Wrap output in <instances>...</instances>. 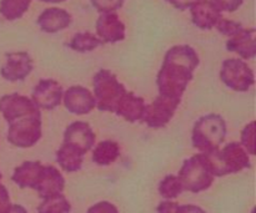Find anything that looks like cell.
<instances>
[{"mask_svg": "<svg viewBox=\"0 0 256 213\" xmlns=\"http://www.w3.org/2000/svg\"><path fill=\"white\" fill-rule=\"evenodd\" d=\"M95 30L102 44H114L125 39L126 27L118 16V14L105 12V14H100V16L98 17L95 22Z\"/></svg>", "mask_w": 256, "mask_h": 213, "instance_id": "13", "label": "cell"}, {"mask_svg": "<svg viewBox=\"0 0 256 213\" xmlns=\"http://www.w3.org/2000/svg\"><path fill=\"white\" fill-rule=\"evenodd\" d=\"M42 135V112H38L10 122L8 141L15 147L28 149L36 145Z\"/></svg>", "mask_w": 256, "mask_h": 213, "instance_id": "6", "label": "cell"}, {"mask_svg": "<svg viewBox=\"0 0 256 213\" xmlns=\"http://www.w3.org/2000/svg\"><path fill=\"white\" fill-rule=\"evenodd\" d=\"M195 1H199V0H195Z\"/></svg>", "mask_w": 256, "mask_h": 213, "instance_id": "37", "label": "cell"}, {"mask_svg": "<svg viewBox=\"0 0 256 213\" xmlns=\"http://www.w3.org/2000/svg\"><path fill=\"white\" fill-rule=\"evenodd\" d=\"M32 0H2L0 14L9 21L20 19L29 10Z\"/></svg>", "mask_w": 256, "mask_h": 213, "instance_id": "23", "label": "cell"}, {"mask_svg": "<svg viewBox=\"0 0 256 213\" xmlns=\"http://www.w3.org/2000/svg\"><path fill=\"white\" fill-rule=\"evenodd\" d=\"M8 213H28L26 210L22 206V205H12L9 212Z\"/></svg>", "mask_w": 256, "mask_h": 213, "instance_id": "35", "label": "cell"}, {"mask_svg": "<svg viewBox=\"0 0 256 213\" xmlns=\"http://www.w3.org/2000/svg\"><path fill=\"white\" fill-rule=\"evenodd\" d=\"M166 1L179 10L189 9L194 2H196L195 0H166Z\"/></svg>", "mask_w": 256, "mask_h": 213, "instance_id": "34", "label": "cell"}, {"mask_svg": "<svg viewBox=\"0 0 256 213\" xmlns=\"http://www.w3.org/2000/svg\"><path fill=\"white\" fill-rule=\"evenodd\" d=\"M62 85L54 79H42L32 91V100L39 109L54 110L62 101Z\"/></svg>", "mask_w": 256, "mask_h": 213, "instance_id": "11", "label": "cell"}, {"mask_svg": "<svg viewBox=\"0 0 256 213\" xmlns=\"http://www.w3.org/2000/svg\"><path fill=\"white\" fill-rule=\"evenodd\" d=\"M62 102L70 114L78 116L90 114L95 109V99L92 92L80 85L70 86L66 91H64Z\"/></svg>", "mask_w": 256, "mask_h": 213, "instance_id": "12", "label": "cell"}, {"mask_svg": "<svg viewBox=\"0 0 256 213\" xmlns=\"http://www.w3.org/2000/svg\"><path fill=\"white\" fill-rule=\"evenodd\" d=\"M228 134L226 122L219 114H208L200 117L192 127V146L200 152L220 149Z\"/></svg>", "mask_w": 256, "mask_h": 213, "instance_id": "3", "label": "cell"}, {"mask_svg": "<svg viewBox=\"0 0 256 213\" xmlns=\"http://www.w3.org/2000/svg\"><path fill=\"white\" fill-rule=\"evenodd\" d=\"M212 1L220 12H234L242 6L244 0H212Z\"/></svg>", "mask_w": 256, "mask_h": 213, "instance_id": "30", "label": "cell"}, {"mask_svg": "<svg viewBox=\"0 0 256 213\" xmlns=\"http://www.w3.org/2000/svg\"><path fill=\"white\" fill-rule=\"evenodd\" d=\"M92 5L100 14L115 12L124 5L125 0H90Z\"/></svg>", "mask_w": 256, "mask_h": 213, "instance_id": "29", "label": "cell"}, {"mask_svg": "<svg viewBox=\"0 0 256 213\" xmlns=\"http://www.w3.org/2000/svg\"><path fill=\"white\" fill-rule=\"evenodd\" d=\"M72 205L62 194L42 200L38 207V213H70Z\"/></svg>", "mask_w": 256, "mask_h": 213, "instance_id": "25", "label": "cell"}, {"mask_svg": "<svg viewBox=\"0 0 256 213\" xmlns=\"http://www.w3.org/2000/svg\"><path fill=\"white\" fill-rule=\"evenodd\" d=\"M120 156V146L112 140L99 142L92 150V161L99 166H109L114 164Z\"/></svg>", "mask_w": 256, "mask_h": 213, "instance_id": "22", "label": "cell"}, {"mask_svg": "<svg viewBox=\"0 0 256 213\" xmlns=\"http://www.w3.org/2000/svg\"><path fill=\"white\" fill-rule=\"evenodd\" d=\"M174 213H206V211L195 205H178Z\"/></svg>", "mask_w": 256, "mask_h": 213, "instance_id": "33", "label": "cell"}, {"mask_svg": "<svg viewBox=\"0 0 256 213\" xmlns=\"http://www.w3.org/2000/svg\"><path fill=\"white\" fill-rule=\"evenodd\" d=\"M38 112L42 111L29 97L15 92L0 97V114L8 124Z\"/></svg>", "mask_w": 256, "mask_h": 213, "instance_id": "9", "label": "cell"}, {"mask_svg": "<svg viewBox=\"0 0 256 213\" xmlns=\"http://www.w3.org/2000/svg\"><path fill=\"white\" fill-rule=\"evenodd\" d=\"M180 102L182 100L158 95L152 104L145 106L142 120L152 129H162L172 121Z\"/></svg>", "mask_w": 256, "mask_h": 213, "instance_id": "8", "label": "cell"}, {"mask_svg": "<svg viewBox=\"0 0 256 213\" xmlns=\"http://www.w3.org/2000/svg\"><path fill=\"white\" fill-rule=\"evenodd\" d=\"M36 24L42 31L55 34L72 24V15L62 7H46L36 19Z\"/></svg>", "mask_w": 256, "mask_h": 213, "instance_id": "17", "label": "cell"}, {"mask_svg": "<svg viewBox=\"0 0 256 213\" xmlns=\"http://www.w3.org/2000/svg\"><path fill=\"white\" fill-rule=\"evenodd\" d=\"M226 50L236 52L242 60L254 59L256 56V30L254 27H244L239 34L228 40Z\"/></svg>", "mask_w": 256, "mask_h": 213, "instance_id": "18", "label": "cell"}, {"mask_svg": "<svg viewBox=\"0 0 256 213\" xmlns=\"http://www.w3.org/2000/svg\"><path fill=\"white\" fill-rule=\"evenodd\" d=\"M145 106H146V104H145V100L142 97L136 96L134 92L128 91L118 105L115 114L122 117L125 121L134 124V122L140 121L142 119Z\"/></svg>", "mask_w": 256, "mask_h": 213, "instance_id": "20", "label": "cell"}, {"mask_svg": "<svg viewBox=\"0 0 256 213\" xmlns=\"http://www.w3.org/2000/svg\"><path fill=\"white\" fill-rule=\"evenodd\" d=\"M86 213H119V211H118L116 206L112 205V202L102 201L90 207Z\"/></svg>", "mask_w": 256, "mask_h": 213, "instance_id": "31", "label": "cell"}, {"mask_svg": "<svg viewBox=\"0 0 256 213\" xmlns=\"http://www.w3.org/2000/svg\"><path fill=\"white\" fill-rule=\"evenodd\" d=\"M95 141L96 135L85 121L72 122L64 131V142L76 146L85 154L95 146Z\"/></svg>", "mask_w": 256, "mask_h": 213, "instance_id": "14", "label": "cell"}, {"mask_svg": "<svg viewBox=\"0 0 256 213\" xmlns=\"http://www.w3.org/2000/svg\"><path fill=\"white\" fill-rule=\"evenodd\" d=\"M202 154L205 155V159L215 177L238 174L252 167L249 154L239 142H229L222 149Z\"/></svg>", "mask_w": 256, "mask_h": 213, "instance_id": "2", "label": "cell"}, {"mask_svg": "<svg viewBox=\"0 0 256 213\" xmlns=\"http://www.w3.org/2000/svg\"><path fill=\"white\" fill-rule=\"evenodd\" d=\"M199 64V55L190 45L182 44L170 47L156 76L159 95L182 100L188 85L194 79V71Z\"/></svg>", "mask_w": 256, "mask_h": 213, "instance_id": "1", "label": "cell"}, {"mask_svg": "<svg viewBox=\"0 0 256 213\" xmlns=\"http://www.w3.org/2000/svg\"><path fill=\"white\" fill-rule=\"evenodd\" d=\"M65 189V179L62 175V172L56 169V167L48 165L44 166L40 176L39 181H38L36 186H35V191L38 192L40 199H48V197L55 196V195H60L64 192Z\"/></svg>", "mask_w": 256, "mask_h": 213, "instance_id": "16", "label": "cell"}, {"mask_svg": "<svg viewBox=\"0 0 256 213\" xmlns=\"http://www.w3.org/2000/svg\"><path fill=\"white\" fill-rule=\"evenodd\" d=\"M215 27H216V30L220 34L229 37L235 36V35L239 34V32L244 29L242 22L235 21V20L232 19H225V17H222V19L218 21L216 26Z\"/></svg>", "mask_w": 256, "mask_h": 213, "instance_id": "27", "label": "cell"}, {"mask_svg": "<svg viewBox=\"0 0 256 213\" xmlns=\"http://www.w3.org/2000/svg\"><path fill=\"white\" fill-rule=\"evenodd\" d=\"M34 69L32 56L26 51L8 52L5 62L0 69V74L6 81L16 82L26 79Z\"/></svg>", "mask_w": 256, "mask_h": 213, "instance_id": "10", "label": "cell"}, {"mask_svg": "<svg viewBox=\"0 0 256 213\" xmlns=\"http://www.w3.org/2000/svg\"><path fill=\"white\" fill-rule=\"evenodd\" d=\"M182 192H184V187H182L179 177L175 176V175H168L159 184L160 196L165 200H169V201L178 199Z\"/></svg>", "mask_w": 256, "mask_h": 213, "instance_id": "26", "label": "cell"}, {"mask_svg": "<svg viewBox=\"0 0 256 213\" xmlns=\"http://www.w3.org/2000/svg\"><path fill=\"white\" fill-rule=\"evenodd\" d=\"M102 41L92 32H76L69 42V47L78 52H89L102 46Z\"/></svg>", "mask_w": 256, "mask_h": 213, "instance_id": "24", "label": "cell"}, {"mask_svg": "<svg viewBox=\"0 0 256 213\" xmlns=\"http://www.w3.org/2000/svg\"><path fill=\"white\" fill-rule=\"evenodd\" d=\"M95 107L102 112L115 114L116 107L128 90L110 70L100 69L92 77Z\"/></svg>", "mask_w": 256, "mask_h": 213, "instance_id": "4", "label": "cell"}, {"mask_svg": "<svg viewBox=\"0 0 256 213\" xmlns=\"http://www.w3.org/2000/svg\"><path fill=\"white\" fill-rule=\"evenodd\" d=\"M42 2H49V4H60V2L65 1V0H39Z\"/></svg>", "mask_w": 256, "mask_h": 213, "instance_id": "36", "label": "cell"}, {"mask_svg": "<svg viewBox=\"0 0 256 213\" xmlns=\"http://www.w3.org/2000/svg\"><path fill=\"white\" fill-rule=\"evenodd\" d=\"M178 177L184 187V191L192 194L206 191L215 179L205 155L202 152L185 160Z\"/></svg>", "mask_w": 256, "mask_h": 213, "instance_id": "5", "label": "cell"}, {"mask_svg": "<svg viewBox=\"0 0 256 213\" xmlns=\"http://www.w3.org/2000/svg\"><path fill=\"white\" fill-rule=\"evenodd\" d=\"M189 9L192 24L202 30H212L222 17V12L212 4V0H199Z\"/></svg>", "mask_w": 256, "mask_h": 213, "instance_id": "15", "label": "cell"}, {"mask_svg": "<svg viewBox=\"0 0 256 213\" xmlns=\"http://www.w3.org/2000/svg\"><path fill=\"white\" fill-rule=\"evenodd\" d=\"M84 156L85 152L78 149L76 146L62 142V146L56 151V162L62 171L72 174V172H76L82 169Z\"/></svg>", "mask_w": 256, "mask_h": 213, "instance_id": "21", "label": "cell"}, {"mask_svg": "<svg viewBox=\"0 0 256 213\" xmlns=\"http://www.w3.org/2000/svg\"><path fill=\"white\" fill-rule=\"evenodd\" d=\"M2 175L0 172V213H8L12 207V202H10V196L6 187L2 184Z\"/></svg>", "mask_w": 256, "mask_h": 213, "instance_id": "32", "label": "cell"}, {"mask_svg": "<svg viewBox=\"0 0 256 213\" xmlns=\"http://www.w3.org/2000/svg\"><path fill=\"white\" fill-rule=\"evenodd\" d=\"M44 165L40 161H25L14 170L12 180L20 189H35Z\"/></svg>", "mask_w": 256, "mask_h": 213, "instance_id": "19", "label": "cell"}, {"mask_svg": "<svg viewBox=\"0 0 256 213\" xmlns=\"http://www.w3.org/2000/svg\"><path fill=\"white\" fill-rule=\"evenodd\" d=\"M220 79L222 84L232 91L245 92L254 85L255 75L244 60L230 57L222 61Z\"/></svg>", "mask_w": 256, "mask_h": 213, "instance_id": "7", "label": "cell"}, {"mask_svg": "<svg viewBox=\"0 0 256 213\" xmlns=\"http://www.w3.org/2000/svg\"><path fill=\"white\" fill-rule=\"evenodd\" d=\"M242 147L252 156L255 155V122L252 121L242 129Z\"/></svg>", "mask_w": 256, "mask_h": 213, "instance_id": "28", "label": "cell"}]
</instances>
